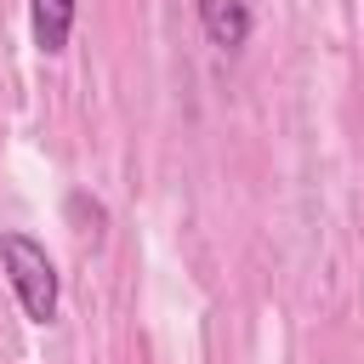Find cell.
<instances>
[{"instance_id":"obj_1","label":"cell","mask_w":364,"mask_h":364,"mask_svg":"<svg viewBox=\"0 0 364 364\" xmlns=\"http://www.w3.org/2000/svg\"><path fill=\"white\" fill-rule=\"evenodd\" d=\"M0 262L11 273V290H17L23 313L34 324H51L57 318V267H51L46 245H34L28 233H6L0 239Z\"/></svg>"},{"instance_id":"obj_2","label":"cell","mask_w":364,"mask_h":364,"mask_svg":"<svg viewBox=\"0 0 364 364\" xmlns=\"http://www.w3.org/2000/svg\"><path fill=\"white\" fill-rule=\"evenodd\" d=\"M199 6V23H205V34H210V46H245L250 40V11H245V0H193Z\"/></svg>"},{"instance_id":"obj_3","label":"cell","mask_w":364,"mask_h":364,"mask_svg":"<svg viewBox=\"0 0 364 364\" xmlns=\"http://www.w3.org/2000/svg\"><path fill=\"white\" fill-rule=\"evenodd\" d=\"M74 34V0H34V46L57 57Z\"/></svg>"}]
</instances>
